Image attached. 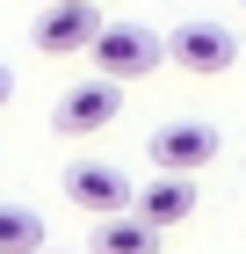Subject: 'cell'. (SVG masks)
Segmentation results:
<instances>
[{
  "instance_id": "2",
  "label": "cell",
  "mask_w": 246,
  "mask_h": 254,
  "mask_svg": "<svg viewBox=\"0 0 246 254\" xmlns=\"http://www.w3.org/2000/svg\"><path fill=\"white\" fill-rule=\"evenodd\" d=\"M217 153H225V131L203 124V117H174V124H159V131L145 138V160L159 175H196V167H210Z\"/></svg>"
},
{
  "instance_id": "7",
  "label": "cell",
  "mask_w": 246,
  "mask_h": 254,
  "mask_svg": "<svg viewBox=\"0 0 246 254\" xmlns=\"http://www.w3.org/2000/svg\"><path fill=\"white\" fill-rule=\"evenodd\" d=\"M131 211L152 218V225H189V218H196V182L189 175H152L145 189H138Z\"/></svg>"
},
{
  "instance_id": "8",
  "label": "cell",
  "mask_w": 246,
  "mask_h": 254,
  "mask_svg": "<svg viewBox=\"0 0 246 254\" xmlns=\"http://www.w3.org/2000/svg\"><path fill=\"white\" fill-rule=\"evenodd\" d=\"M159 240H167V225H152V218H95V254H159Z\"/></svg>"
},
{
  "instance_id": "6",
  "label": "cell",
  "mask_w": 246,
  "mask_h": 254,
  "mask_svg": "<svg viewBox=\"0 0 246 254\" xmlns=\"http://www.w3.org/2000/svg\"><path fill=\"white\" fill-rule=\"evenodd\" d=\"M116 109H123V80H87V87H65L58 95V109H51V131L58 138H95V131H109L116 124Z\"/></svg>"
},
{
  "instance_id": "11",
  "label": "cell",
  "mask_w": 246,
  "mask_h": 254,
  "mask_svg": "<svg viewBox=\"0 0 246 254\" xmlns=\"http://www.w3.org/2000/svg\"><path fill=\"white\" fill-rule=\"evenodd\" d=\"M239 7H246V0H239Z\"/></svg>"
},
{
  "instance_id": "10",
  "label": "cell",
  "mask_w": 246,
  "mask_h": 254,
  "mask_svg": "<svg viewBox=\"0 0 246 254\" xmlns=\"http://www.w3.org/2000/svg\"><path fill=\"white\" fill-rule=\"evenodd\" d=\"M7 102H15V73L0 65V109H7Z\"/></svg>"
},
{
  "instance_id": "3",
  "label": "cell",
  "mask_w": 246,
  "mask_h": 254,
  "mask_svg": "<svg viewBox=\"0 0 246 254\" xmlns=\"http://www.w3.org/2000/svg\"><path fill=\"white\" fill-rule=\"evenodd\" d=\"M167 59L181 65V73H196V80H217L239 59V37H232L225 22H210V15H189V22L167 29Z\"/></svg>"
},
{
  "instance_id": "1",
  "label": "cell",
  "mask_w": 246,
  "mask_h": 254,
  "mask_svg": "<svg viewBox=\"0 0 246 254\" xmlns=\"http://www.w3.org/2000/svg\"><path fill=\"white\" fill-rule=\"evenodd\" d=\"M87 59H95V73L101 80H145V73H159L167 65V37L159 29H145V22H101V37L87 44Z\"/></svg>"
},
{
  "instance_id": "9",
  "label": "cell",
  "mask_w": 246,
  "mask_h": 254,
  "mask_svg": "<svg viewBox=\"0 0 246 254\" xmlns=\"http://www.w3.org/2000/svg\"><path fill=\"white\" fill-rule=\"evenodd\" d=\"M0 254H44V218L29 203H0Z\"/></svg>"
},
{
  "instance_id": "4",
  "label": "cell",
  "mask_w": 246,
  "mask_h": 254,
  "mask_svg": "<svg viewBox=\"0 0 246 254\" xmlns=\"http://www.w3.org/2000/svg\"><path fill=\"white\" fill-rule=\"evenodd\" d=\"M101 37V0H51L29 22V44L44 59H87V44Z\"/></svg>"
},
{
  "instance_id": "5",
  "label": "cell",
  "mask_w": 246,
  "mask_h": 254,
  "mask_svg": "<svg viewBox=\"0 0 246 254\" xmlns=\"http://www.w3.org/2000/svg\"><path fill=\"white\" fill-rule=\"evenodd\" d=\"M65 203H80L87 218H116V211L138 203V189H131V175L116 160H73L65 167Z\"/></svg>"
}]
</instances>
